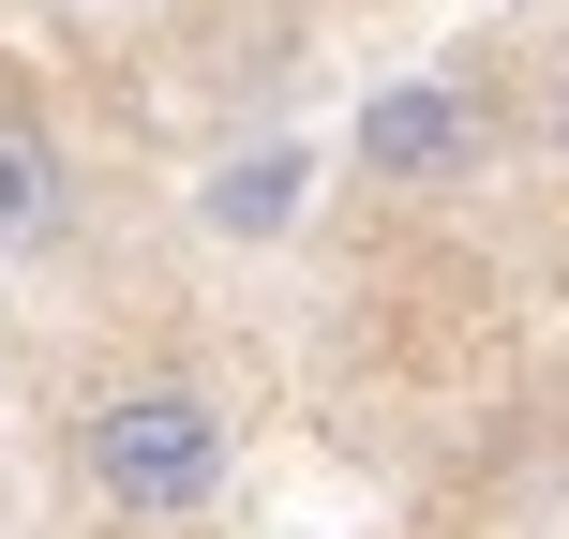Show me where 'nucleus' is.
<instances>
[{
  "label": "nucleus",
  "instance_id": "nucleus-1",
  "mask_svg": "<svg viewBox=\"0 0 569 539\" xmlns=\"http://www.w3.org/2000/svg\"><path fill=\"white\" fill-rule=\"evenodd\" d=\"M226 465H240V420L210 375H120L76 405V495L106 525H210Z\"/></svg>",
  "mask_w": 569,
  "mask_h": 539
},
{
  "label": "nucleus",
  "instance_id": "nucleus-2",
  "mask_svg": "<svg viewBox=\"0 0 569 539\" xmlns=\"http://www.w3.org/2000/svg\"><path fill=\"white\" fill-rule=\"evenodd\" d=\"M345 166H360L375 196H465V180L495 166V90L465 76V60H435V76H390L360 120H345Z\"/></svg>",
  "mask_w": 569,
  "mask_h": 539
},
{
  "label": "nucleus",
  "instance_id": "nucleus-3",
  "mask_svg": "<svg viewBox=\"0 0 569 539\" xmlns=\"http://www.w3.org/2000/svg\"><path fill=\"white\" fill-rule=\"evenodd\" d=\"M60 226H76V150H60L30 106H0V270L46 256Z\"/></svg>",
  "mask_w": 569,
  "mask_h": 539
},
{
  "label": "nucleus",
  "instance_id": "nucleus-4",
  "mask_svg": "<svg viewBox=\"0 0 569 539\" xmlns=\"http://www.w3.org/2000/svg\"><path fill=\"white\" fill-rule=\"evenodd\" d=\"M555 166H569V76H555Z\"/></svg>",
  "mask_w": 569,
  "mask_h": 539
}]
</instances>
